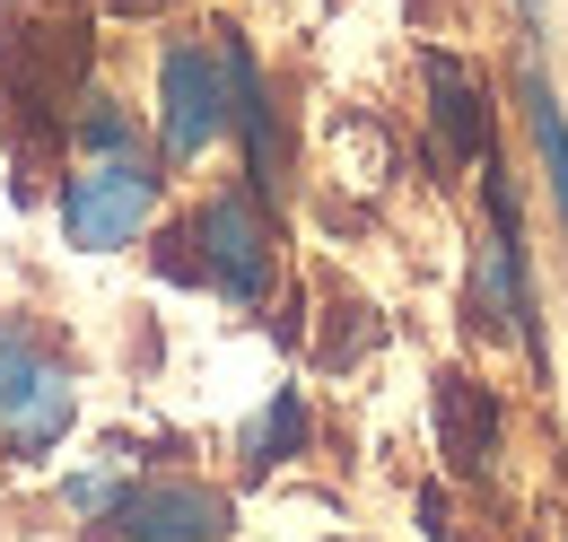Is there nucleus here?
Returning <instances> with one entry per match:
<instances>
[{
    "mask_svg": "<svg viewBox=\"0 0 568 542\" xmlns=\"http://www.w3.org/2000/svg\"><path fill=\"white\" fill-rule=\"evenodd\" d=\"M149 202H158V175H149L132 149H114V158H97V167H79V175H71L62 228H71V245H88V254H114V245L141 237Z\"/></svg>",
    "mask_w": 568,
    "mask_h": 542,
    "instance_id": "1",
    "label": "nucleus"
},
{
    "mask_svg": "<svg viewBox=\"0 0 568 542\" xmlns=\"http://www.w3.org/2000/svg\"><path fill=\"white\" fill-rule=\"evenodd\" d=\"M227 534V499L202 481H149L105 508L97 542H219Z\"/></svg>",
    "mask_w": 568,
    "mask_h": 542,
    "instance_id": "2",
    "label": "nucleus"
},
{
    "mask_svg": "<svg viewBox=\"0 0 568 542\" xmlns=\"http://www.w3.org/2000/svg\"><path fill=\"white\" fill-rule=\"evenodd\" d=\"M193 245H202V271H211L219 298H263L272 289V228L245 193H219L193 219Z\"/></svg>",
    "mask_w": 568,
    "mask_h": 542,
    "instance_id": "3",
    "label": "nucleus"
},
{
    "mask_svg": "<svg viewBox=\"0 0 568 542\" xmlns=\"http://www.w3.org/2000/svg\"><path fill=\"white\" fill-rule=\"evenodd\" d=\"M62 420H71L62 368H53L27 333H0V429H9V446H53Z\"/></svg>",
    "mask_w": 568,
    "mask_h": 542,
    "instance_id": "4",
    "label": "nucleus"
},
{
    "mask_svg": "<svg viewBox=\"0 0 568 542\" xmlns=\"http://www.w3.org/2000/svg\"><path fill=\"white\" fill-rule=\"evenodd\" d=\"M158 132H166V158H202L227 123V70L202 53V44H175L166 70H158Z\"/></svg>",
    "mask_w": 568,
    "mask_h": 542,
    "instance_id": "5",
    "label": "nucleus"
},
{
    "mask_svg": "<svg viewBox=\"0 0 568 542\" xmlns=\"http://www.w3.org/2000/svg\"><path fill=\"white\" fill-rule=\"evenodd\" d=\"M227 123L245 132V149H254V184H281V132H272V106H263V70H254V53H245V36H227Z\"/></svg>",
    "mask_w": 568,
    "mask_h": 542,
    "instance_id": "6",
    "label": "nucleus"
},
{
    "mask_svg": "<svg viewBox=\"0 0 568 542\" xmlns=\"http://www.w3.org/2000/svg\"><path fill=\"white\" fill-rule=\"evenodd\" d=\"M437 446L455 473H481L498 446V420H490V394L473 377H437Z\"/></svg>",
    "mask_w": 568,
    "mask_h": 542,
    "instance_id": "7",
    "label": "nucleus"
},
{
    "mask_svg": "<svg viewBox=\"0 0 568 542\" xmlns=\"http://www.w3.org/2000/svg\"><path fill=\"white\" fill-rule=\"evenodd\" d=\"M428 88H437V132H446V149L481 158V97H473V79L437 53V62H428Z\"/></svg>",
    "mask_w": 568,
    "mask_h": 542,
    "instance_id": "8",
    "label": "nucleus"
},
{
    "mask_svg": "<svg viewBox=\"0 0 568 542\" xmlns=\"http://www.w3.org/2000/svg\"><path fill=\"white\" fill-rule=\"evenodd\" d=\"M525 106H534V140H542V167H551V193H560V219H568V114L551 106L542 79H525Z\"/></svg>",
    "mask_w": 568,
    "mask_h": 542,
    "instance_id": "9",
    "label": "nucleus"
},
{
    "mask_svg": "<svg viewBox=\"0 0 568 542\" xmlns=\"http://www.w3.org/2000/svg\"><path fill=\"white\" fill-rule=\"evenodd\" d=\"M297 438H306V403H297V394H281V403L263 411V438H254V464H281V455L297 446Z\"/></svg>",
    "mask_w": 568,
    "mask_h": 542,
    "instance_id": "10",
    "label": "nucleus"
}]
</instances>
